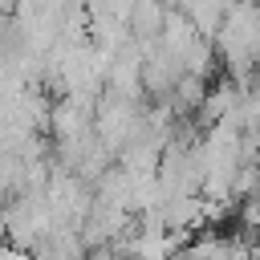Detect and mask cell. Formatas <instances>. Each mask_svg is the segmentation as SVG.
Here are the masks:
<instances>
[{
  "label": "cell",
  "mask_w": 260,
  "mask_h": 260,
  "mask_svg": "<svg viewBox=\"0 0 260 260\" xmlns=\"http://www.w3.org/2000/svg\"><path fill=\"white\" fill-rule=\"evenodd\" d=\"M183 81V57H175L171 49H162V41H158V49L154 53H146V65H142V85H146V98H171L175 93V85Z\"/></svg>",
  "instance_id": "cell-1"
},
{
  "label": "cell",
  "mask_w": 260,
  "mask_h": 260,
  "mask_svg": "<svg viewBox=\"0 0 260 260\" xmlns=\"http://www.w3.org/2000/svg\"><path fill=\"white\" fill-rule=\"evenodd\" d=\"M93 118H98V114L81 110L73 98H57V102H53L49 130H53V138H57V142H65V138H81V134H89V130H93Z\"/></svg>",
  "instance_id": "cell-2"
},
{
  "label": "cell",
  "mask_w": 260,
  "mask_h": 260,
  "mask_svg": "<svg viewBox=\"0 0 260 260\" xmlns=\"http://www.w3.org/2000/svg\"><path fill=\"white\" fill-rule=\"evenodd\" d=\"M37 260H89V244L81 236V228H57L49 240H41L32 248Z\"/></svg>",
  "instance_id": "cell-3"
},
{
  "label": "cell",
  "mask_w": 260,
  "mask_h": 260,
  "mask_svg": "<svg viewBox=\"0 0 260 260\" xmlns=\"http://www.w3.org/2000/svg\"><path fill=\"white\" fill-rule=\"evenodd\" d=\"M240 102H244V89L232 81V77H219L211 89H207V98H203V110H199V122H207V126H215V122H223L228 114H236L240 110Z\"/></svg>",
  "instance_id": "cell-4"
},
{
  "label": "cell",
  "mask_w": 260,
  "mask_h": 260,
  "mask_svg": "<svg viewBox=\"0 0 260 260\" xmlns=\"http://www.w3.org/2000/svg\"><path fill=\"white\" fill-rule=\"evenodd\" d=\"M162 219L171 232H191V228H207L203 219V195H179L162 203Z\"/></svg>",
  "instance_id": "cell-5"
},
{
  "label": "cell",
  "mask_w": 260,
  "mask_h": 260,
  "mask_svg": "<svg viewBox=\"0 0 260 260\" xmlns=\"http://www.w3.org/2000/svg\"><path fill=\"white\" fill-rule=\"evenodd\" d=\"M207 81L203 77H195V73H183V81L175 85V93L167 98V106L179 114V118H195L199 110H203V98H207Z\"/></svg>",
  "instance_id": "cell-6"
},
{
  "label": "cell",
  "mask_w": 260,
  "mask_h": 260,
  "mask_svg": "<svg viewBox=\"0 0 260 260\" xmlns=\"http://www.w3.org/2000/svg\"><path fill=\"white\" fill-rule=\"evenodd\" d=\"M167 12H171V8H167L162 0H138V4H134V16H130L134 41H154V37H162Z\"/></svg>",
  "instance_id": "cell-7"
},
{
  "label": "cell",
  "mask_w": 260,
  "mask_h": 260,
  "mask_svg": "<svg viewBox=\"0 0 260 260\" xmlns=\"http://www.w3.org/2000/svg\"><path fill=\"white\" fill-rule=\"evenodd\" d=\"M195 37H199V28H195L179 8H171V12H167V24H162V37H158V41H162V49H171L175 57H183V53H187V45H191Z\"/></svg>",
  "instance_id": "cell-8"
},
{
  "label": "cell",
  "mask_w": 260,
  "mask_h": 260,
  "mask_svg": "<svg viewBox=\"0 0 260 260\" xmlns=\"http://www.w3.org/2000/svg\"><path fill=\"white\" fill-rule=\"evenodd\" d=\"M215 61H219V49H215V41H207V37H195L191 45H187V53H183V73H195V77H211L215 73Z\"/></svg>",
  "instance_id": "cell-9"
},
{
  "label": "cell",
  "mask_w": 260,
  "mask_h": 260,
  "mask_svg": "<svg viewBox=\"0 0 260 260\" xmlns=\"http://www.w3.org/2000/svg\"><path fill=\"white\" fill-rule=\"evenodd\" d=\"M16 4H20V0H0V12H8V16H12V12H16Z\"/></svg>",
  "instance_id": "cell-10"
},
{
  "label": "cell",
  "mask_w": 260,
  "mask_h": 260,
  "mask_svg": "<svg viewBox=\"0 0 260 260\" xmlns=\"http://www.w3.org/2000/svg\"><path fill=\"white\" fill-rule=\"evenodd\" d=\"M162 4H167V8H179V0H162Z\"/></svg>",
  "instance_id": "cell-11"
}]
</instances>
